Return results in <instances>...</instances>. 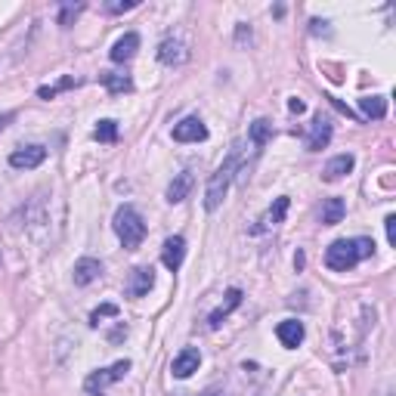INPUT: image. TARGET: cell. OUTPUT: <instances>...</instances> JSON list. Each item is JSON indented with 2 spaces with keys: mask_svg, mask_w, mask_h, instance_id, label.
<instances>
[{
  "mask_svg": "<svg viewBox=\"0 0 396 396\" xmlns=\"http://www.w3.org/2000/svg\"><path fill=\"white\" fill-rule=\"evenodd\" d=\"M115 232H118V239L121 244H124L127 251H137L139 244H143L146 239V223H143V217L137 214V207H118L115 211Z\"/></svg>",
  "mask_w": 396,
  "mask_h": 396,
  "instance_id": "3",
  "label": "cell"
},
{
  "mask_svg": "<svg viewBox=\"0 0 396 396\" xmlns=\"http://www.w3.org/2000/svg\"><path fill=\"white\" fill-rule=\"evenodd\" d=\"M106 316H118V307H115V304H102L99 310H93V316H90V325H99Z\"/></svg>",
  "mask_w": 396,
  "mask_h": 396,
  "instance_id": "25",
  "label": "cell"
},
{
  "mask_svg": "<svg viewBox=\"0 0 396 396\" xmlns=\"http://www.w3.org/2000/svg\"><path fill=\"white\" fill-rule=\"evenodd\" d=\"M235 171H239V149H232L229 158L217 167V174L211 177V183H207V189H204V207H207V211H217V207L223 204V198H226V192H229V183H232Z\"/></svg>",
  "mask_w": 396,
  "mask_h": 396,
  "instance_id": "2",
  "label": "cell"
},
{
  "mask_svg": "<svg viewBox=\"0 0 396 396\" xmlns=\"http://www.w3.org/2000/svg\"><path fill=\"white\" fill-rule=\"evenodd\" d=\"M44 158H46L44 146H22V149H16V152L9 155V164L19 167V171H31V167L44 164Z\"/></svg>",
  "mask_w": 396,
  "mask_h": 396,
  "instance_id": "7",
  "label": "cell"
},
{
  "mask_svg": "<svg viewBox=\"0 0 396 396\" xmlns=\"http://www.w3.org/2000/svg\"><path fill=\"white\" fill-rule=\"evenodd\" d=\"M183 257H186V239H183V235H171V239L164 242V248H162L164 267L177 272V269L183 267Z\"/></svg>",
  "mask_w": 396,
  "mask_h": 396,
  "instance_id": "10",
  "label": "cell"
},
{
  "mask_svg": "<svg viewBox=\"0 0 396 396\" xmlns=\"http://www.w3.org/2000/svg\"><path fill=\"white\" fill-rule=\"evenodd\" d=\"M78 78H62L59 84H53V87H41V90H37V96H41V99H53L56 96V93H62V90H69V87H78Z\"/></svg>",
  "mask_w": 396,
  "mask_h": 396,
  "instance_id": "24",
  "label": "cell"
},
{
  "mask_svg": "<svg viewBox=\"0 0 396 396\" xmlns=\"http://www.w3.org/2000/svg\"><path fill=\"white\" fill-rule=\"evenodd\" d=\"M99 81L106 84L109 93H127V90H134V81H130L127 74H118V71H102Z\"/></svg>",
  "mask_w": 396,
  "mask_h": 396,
  "instance_id": "21",
  "label": "cell"
},
{
  "mask_svg": "<svg viewBox=\"0 0 396 396\" xmlns=\"http://www.w3.org/2000/svg\"><path fill=\"white\" fill-rule=\"evenodd\" d=\"M353 164H356V158H353V155H335L332 162L325 164L322 177H325V180H341V177H347V174L353 171Z\"/></svg>",
  "mask_w": 396,
  "mask_h": 396,
  "instance_id": "18",
  "label": "cell"
},
{
  "mask_svg": "<svg viewBox=\"0 0 396 396\" xmlns=\"http://www.w3.org/2000/svg\"><path fill=\"white\" fill-rule=\"evenodd\" d=\"M328 139H332V124H328V118H322V112L313 118V124H310V134H307V149L310 152H319V149L328 146Z\"/></svg>",
  "mask_w": 396,
  "mask_h": 396,
  "instance_id": "9",
  "label": "cell"
},
{
  "mask_svg": "<svg viewBox=\"0 0 396 396\" xmlns=\"http://www.w3.org/2000/svg\"><path fill=\"white\" fill-rule=\"evenodd\" d=\"M127 372H130V362H127V360H121V362H115V365H109V369L93 372L90 378H87V390H102V387H109V384H115V381L124 378Z\"/></svg>",
  "mask_w": 396,
  "mask_h": 396,
  "instance_id": "4",
  "label": "cell"
},
{
  "mask_svg": "<svg viewBox=\"0 0 396 396\" xmlns=\"http://www.w3.org/2000/svg\"><path fill=\"white\" fill-rule=\"evenodd\" d=\"M276 335H279L282 347L294 350V347H300V341H304V322H297V319H285V322H279Z\"/></svg>",
  "mask_w": 396,
  "mask_h": 396,
  "instance_id": "11",
  "label": "cell"
},
{
  "mask_svg": "<svg viewBox=\"0 0 396 396\" xmlns=\"http://www.w3.org/2000/svg\"><path fill=\"white\" fill-rule=\"evenodd\" d=\"M198 365H202V353H198L195 347H186V350L174 356L171 372H174V378H189L192 372H198Z\"/></svg>",
  "mask_w": 396,
  "mask_h": 396,
  "instance_id": "8",
  "label": "cell"
},
{
  "mask_svg": "<svg viewBox=\"0 0 396 396\" xmlns=\"http://www.w3.org/2000/svg\"><path fill=\"white\" fill-rule=\"evenodd\" d=\"M239 304H242V291H239V288H229V291H226V300H223V304L214 310V313H211V319H207V325H211V328H220V322H223V319L229 316V313H232V310L239 307Z\"/></svg>",
  "mask_w": 396,
  "mask_h": 396,
  "instance_id": "15",
  "label": "cell"
},
{
  "mask_svg": "<svg viewBox=\"0 0 396 396\" xmlns=\"http://www.w3.org/2000/svg\"><path fill=\"white\" fill-rule=\"evenodd\" d=\"M78 13H84V4H74V6L69 4V6H62V9H59V25H69Z\"/></svg>",
  "mask_w": 396,
  "mask_h": 396,
  "instance_id": "26",
  "label": "cell"
},
{
  "mask_svg": "<svg viewBox=\"0 0 396 396\" xmlns=\"http://www.w3.org/2000/svg\"><path fill=\"white\" fill-rule=\"evenodd\" d=\"M192 183H195V177H192V171H180L174 177V183L167 186V202L171 204H180L186 195H189V189H192Z\"/></svg>",
  "mask_w": 396,
  "mask_h": 396,
  "instance_id": "14",
  "label": "cell"
},
{
  "mask_svg": "<svg viewBox=\"0 0 396 396\" xmlns=\"http://www.w3.org/2000/svg\"><path fill=\"white\" fill-rule=\"evenodd\" d=\"M16 115H13V112H4V115H0V130H4L6 124H9V121H13Z\"/></svg>",
  "mask_w": 396,
  "mask_h": 396,
  "instance_id": "30",
  "label": "cell"
},
{
  "mask_svg": "<svg viewBox=\"0 0 396 396\" xmlns=\"http://www.w3.org/2000/svg\"><path fill=\"white\" fill-rule=\"evenodd\" d=\"M102 276V263L93 260V257H81L74 263V285H90Z\"/></svg>",
  "mask_w": 396,
  "mask_h": 396,
  "instance_id": "13",
  "label": "cell"
},
{
  "mask_svg": "<svg viewBox=\"0 0 396 396\" xmlns=\"http://www.w3.org/2000/svg\"><path fill=\"white\" fill-rule=\"evenodd\" d=\"M384 226H387V242H390V244H396V217L390 214L387 220H384Z\"/></svg>",
  "mask_w": 396,
  "mask_h": 396,
  "instance_id": "28",
  "label": "cell"
},
{
  "mask_svg": "<svg viewBox=\"0 0 396 396\" xmlns=\"http://www.w3.org/2000/svg\"><path fill=\"white\" fill-rule=\"evenodd\" d=\"M202 396H223L220 390H207V393H202Z\"/></svg>",
  "mask_w": 396,
  "mask_h": 396,
  "instance_id": "31",
  "label": "cell"
},
{
  "mask_svg": "<svg viewBox=\"0 0 396 396\" xmlns=\"http://www.w3.org/2000/svg\"><path fill=\"white\" fill-rule=\"evenodd\" d=\"M93 137H96L99 143H115L118 139V121H112V118L99 121V127L93 130Z\"/></svg>",
  "mask_w": 396,
  "mask_h": 396,
  "instance_id": "23",
  "label": "cell"
},
{
  "mask_svg": "<svg viewBox=\"0 0 396 396\" xmlns=\"http://www.w3.org/2000/svg\"><path fill=\"white\" fill-rule=\"evenodd\" d=\"M152 285H155L152 267H137V269H130V279H127L124 291H127V297H146Z\"/></svg>",
  "mask_w": 396,
  "mask_h": 396,
  "instance_id": "5",
  "label": "cell"
},
{
  "mask_svg": "<svg viewBox=\"0 0 396 396\" xmlns=\"http://www.w3.org/2000/svg\"><path fill=\"white\" fill-rule=\"evenodd\" d=\"M360 109H362L365 118L381 121L384 115H387V99H384V96H362L360 99Z\"/></svg>",
  "mask_w": 396,
  "mask_h": 396,
  "instance_id": "19",
  "label": "cell"
},
{
  "mask_svg": "<svg viewBox=\"0 0 396 396\" xmlns=\"http://www.w3.org/2000/svg\"><path fill=\"white\" fill-rule=\"evenodd\" d=\"M186 59H189V50L180 44V41H162V46H158V62H164V65H183Z\"/></svg>",
  "mask_w": 396,
  "mask_h": 396,
  "instance_id": "12",
  "label": "cell"
},
{
  "mask_svg": "<svg viewBox=\"0 0 396 396\" xmlns=\"http://www.w3.org/2000/svg\"><path fill=\"white\" fill-rule=\"evenodd\" d=\"M344 214H347L344 198H328V202L322 204V223L325 226H337L344 220Z\"/></svg>",
  "mask_w": 396,
  "mask_h": 396,
  "instance_id": "20",
  "label": "cell"
},
{
  "mask_svg": "<svg viewBox=\"0 0 396 396\" xmlns=\"http://www.w3.org/2000/svg\"><path fill=\"white\" fill-rule=\"evenodd\" d=\"M372 251H375L372 239H337L325 251V267L335 272H347L365 257H372Z\"/></svg>",
  "mask_w": 396,
  "mask_h": 396,
  "instance_id": "1",
  "label": "cell"
},
{
  "mask_svg": "<svg viewBox=\"0 0 396 396\" xmlns=\"http://www.w3.org/2000/svg\"><path fill=\"white\" fill-rule=\"evenodd\" d=\"M134 6H137V0H115V4H106V13H127Z\"/></svg>",
  "mask_w": 396,
  "mask_h": 396,
  "instance_id": "27",
  "label": "cell"
},
{
  "mask_svg": "<svg viewBox=\"0 0 396 396\" xmlns=\"http://www.w3.org/2000/svg\"><path fill=\"white\" fill-rule=\"evenodd\" d=\"M288 204H291V202H288L285 195H282V198H276L269 211L260 217V226H257V232H260V229H272V226H279L282 220H285V214H288Z\"/></svg>",
  "mask_w": 396,
  "mask_h": 396,
  "instance_id": "17",
  "label": "cell"
},
{
  "mask_svg": "<svg viewBox=\"0 0 396 396\" xmlns=\"http://www.w3.org/2000/svg\"><path fill=\"white\" fill-rule=\"evenodd\" d=\"M288 109H291V112H297V115H300V112H304L307 106H304V102H300V99H291V102H288Z\"/></svg>",
  "mask_w": 396,
  "mask_h": 396,
  "instance_id": "29",
  "label": "cell"
},
{
  "mask_svg": "<svg viewBox=\"0 0 396 396\" xmlns=\"http://www.w3.org/2000/svg\"><path fill=\"white\" fill-rule=\"evenodd\" d=\"M174 139L177 143H202V139H207V127L202 124V118H183L180 124L174 127Z\"/></svg>",
  "mask_w": 396,
  "mask_h": 396,
  "instance_id": "6",
  "label": "cell"
},
{
  "mask_svg": "<svg viewBox=\"0 0 396 396\" xmlns=\"http://www.w3.org/2000/svg\"><path fill=\"white\" fill-rule=\"evenodd\" d=\"M269 134H272V130H269V121H254V124H251V143H254V152H260V149L263 146H267L269 143Z\"/></svg>",
  "mask_w": 396,
  "mask_h": 396,
  "instance_id": "22",
  "label": "cell"
},
{
  "mask_svg": "<svg viewBox=\"0 0 396 396\" xmlns=\"http://www.w3.org/2000/svg\"><path fill=\"white\" fill-rule=\"evenodd\" d=\"M137 50H139V34L130 31V34L121 37L115 46H112L109 56H112V62H127V59H134V56H137Z\"/></svg>",
  "mask_w": 396,
  "mask_h": 396,
  "instance_id": "16",
  "label": "cell"
}]
</instances>
